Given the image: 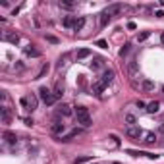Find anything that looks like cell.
Returning <instances> with one entry per match:
<instances>
[{
	"instance_id": "cell-28",
	"label": "cell",
	"mask_w": 164,
	"mask_h": 164,
	"mask_svg": "<svg viewBox=\"0 0 164 164\" xmlns=\"http://www.w3.org/2000/svg\"><path fill=\"white\" fill-rule=\"evenodd\" d=\"M46 41H48V42H52V45H58V42H60L58 39L54 37V35H46Z\"/></svg>"
},
{
	"instance_id": "cell-14",
	"label": "cell",
	"mask_w": 164,
	"mask_h": 164,
	"mask_svg": "<svg viewBox=\"0 0 164 164\" xmlns=\"http://www.w3.org/2000/svg\"><path fill=\"white\" fill-rule=\"evenodd\" d=\"M64 130H66V126H64L62 122H54V124H52V133L60 135V133H64Z\"/></svg>"
},
{
	"instance_id": "cell-17",
	"label": "cell",
	"mask_w": 164,
	"mask_h": 164,
	"mask_svg": "<svg viewBox=\"0 0 164 164\" xmlns=\"http://www.w3.org/2000/svg\"><path fill=\"white\" fill-rule=\"evenodd\" d=\"M124 122H126L127 127H131V126H135V122H137V120H135L133 114H126V116H124Z\"/></svg>"
},
{
	"instance_id": "cell-27",
	"label": "cell",
	"mask_w": 164,
	"mask_h": 164,
	"mask_svg": "<svg viewBox=\"0 0 164 164\" xmlns=\"http://www.w3.org/2000/svg\"><path fill=\"white\" fill-rule=\"evenodd\" d=\"M91 68H102V58H95V62H91Z\"/></svg>"
},
{
	"instance_id": "cell-2",
	"label": "cell",
	"mask_w": 164,
	"mask_h": 164,
	"mask_svg": "<svg viewBox=\"0 0 164 164\" xmlns=\"http://www.w3.org/2000/svg\"><path fill=\"white\" fill-rule=\"evenodd\" d=\"M19 104H21V108H25L27 112H33L37 108V97L35 95H23L19 98Z\"/></svg>"
},
{
	"instance_id": "cell-10",
	"label": "cell",
	"mask_w": 164,
	"mask_h": 164,
	"mask_svg": "<svg viewBox=\"0 0 164 164\" xmlns=\"http://www.w3.org/2000/svg\"><path fill=\"white\" fill-rule=\"evenodd\" d=\"M56 112H58L60 116H70V114H72V106H70V104H60Z\"/></svg>"
},
{
	"instance_id": "cell-13",
	"label": "cell",
	"mask_w": 164,
	"mask_h": 164,
	"mask_svg": "<svg viewBox=\"0 0 164 164\" xmlns=\"http://www.w3.org/2000/svg\"><path fill=\"white\" fill-rule=\"evenodd\" d=\"M75 21H77L75 16H66V19H64V27H70V29H74V27H75Z\"/></svg>"
},
{
	"instance_id": "cell-4",
	"label": "cell",
	"mask_w": 164,
	"mask_h": 164,
	"mask_svg": "<svg viewBox=\"0 0 164 164\" xmlns=\"http://www.w3.org/2000/svg\"><path fill=\"white\" fill-rule=\"evenodd\" d=\"M126 133H127V137H131V139H135V141H139L141 137H143V130H141V127H137V126L127 127Z\"/></svg>"
},
{
	"instance_id": "cell-16",
	"label": "cell",
	"mask_w": 164,
	"mask_h": 164,
	"mask_svg": "<svg viewBox=\"0 0 164 164\" xmlns=\"http://www.w3.org/2000/svg\"><path fill=\"white\" fill-rule=\"evenodd\" d=\"M87 56H91V48H79L77 50V60H83Z\"/></svg>"
},
{
	"instance_id": "cell-8",
	"label": "cell",
	"mask_w": 164,
	"mask_h": 164,
	"mask_svg": "<svg viewBox=\"0 0 164 164\" xmlns=\"http://www.w3.org/2000/svg\"><path fill=\"white\" fill-rule=\"evenodd\" d=\"M104 89H106V83H104L102 79H98V81L93 83V93H95V95H101Z\"/></svg>"
},
{
	"instance_id": "cell-34",
	"label": "cell",
	"mask_w": 164,
	"mask_h": 164,
	"mask_svg": "<svg viewBox=\"0 0 164 164\" xmlns=\"http://www.w3.org/2000/svg\"><path fill=\"white\" fill-rule=\"evenodd\" d=\"M23 122H25L27 126H33V124H35V122H33V120H31V118H25V120H23Z\"/></svg>"
},
{
	"instance_id": "cell-24",
	"label": "cell",
	"mask_w": 164,
	"mask_h": 164,
	"mask_svg": "<svg viewBox=\"0 0 164 164\" xmlns=\"http://www.w3.org/2000/svg\"><path fill=\"white\" fill-rule=\"evenodd\" d=\"M108 23H110V16H106V14L102 12V14H101V27L108 25Z\"/></svg>"
},
{
	"instance_id": "cell-30",
	"label": "cell",
	"mask_w": 164,
	"mask_h": 164,
	"mask_svg": "<svg viewBox=\"0 0 164 164\" xmlns=\"http://www.w3.org/2000/svg\"><path fill=\"white\" fill-rule=\"evenodd\" d=\"M127 70H130V74L133 75L135 72H137V64H135V62H130V68H127Z\"/></svg>"
},
{
	"instance_id": "cell-15",
	"label": "cell",
	"mask_w": 164,
	"mask_h": 164,
	"mask_svg": "<svg viewBox=\"0 0 164 164\" xmlns=\"http://www.w3.org/2000/svg\"><path fill=\"white\" fill-rule=\"evenodd\" d=\"M101 79H102V81H104L106 85H108V83H110V81L114 79V72H112V70H106V72L102 74V77H101Z\"/></svg>"
},
{
	"instance_id": "cell-6",
	"label": "cell",
	"mask_w": 164,
	"mask_h": 164,
	"mask_svg": "<svg viewBox=\"0 0 164 164\" xmlns=\"http://www.w3.org/2000/svg\"><path fill=\"white\" fill-rule=\"evenodd\" d=\"M122 10H124V6H122V4H110L108 8L104 10V14H106V16H110V18H112V16H118V14L122 12Z\"/></svg>"
},
{
	"instance_id": "cell-33",
	"label": "cell",
	"mask_w": 164,
	"mask_h": 164,
	"mask_svg": "<svg viewBox=\"0 0 164 164\" xmlns=\"http://www.w3.org/2000/svg\"><path fill=\"white\" fill-rule=\"evenodd\" d=\"M135 27H137V25H135V23H133V21H130V23H127V29H131V31H133V29H135Z\"/></svg>"
},
{
	"instance_id": "cell-7",
	"label": "cell",
	"mask_w": 164,
	"mask_h": 164,
	"mask_svg": "<svg viewBox=\"0 0 164 164\" xmlns=\"http://www.w3.org/2000/svg\"><path fill=\"white\" fill-rule=\"evenodd\" d=\"M0 118H2V124H10L12 122V110L8 106H2V110H0Z\"/></svg>"
},
{
	"instance_id": "cell-36",
	"label": "cell",
	"mask_w": 164,
	"mask_h": 164,
	"mask_svg": "<svg viewBox=\"0 0 164 164\" xmlns=\"http://www.w3.org/2000/svg\"><path fill=\"white\" fill-rule=\"evenodd\" d=\"M160 41H162V42H164V33H162V35H160Z\"/></svg>"
},
{
	"instance_id": "cell-22",
	"label": "cell",
	"mask_w": 164,
	"mask_h": 164,
	"mask_svg": "<svg viewBox=\"0 0 164 164\" xmlns=\"http://www.w3.org/2000/svg\"><path fill=\"white\" fill-rule=\"evenodd\" d=\"M75 135H79V130H74V131H70L68 135H64V137H62V141H72V139L75 137Z\"/></svg>"
},
{
	"instance_id": "cell-29",
	"label": "cell",
	"mask_w": 164,
	"mask_h": 164,
	"mask_svg": "<svg viewBox=\"0 0 164 164\" xmlns=\"http://www.w3.org/2000/svg\"><path fill=\"white\" fill-rule=\"evenodd\" d=\"M97 46L98 48H108V42H106L104 39H101V41H97Z\"/></svg>"
},
{
	"instance_id": "cell-9",
	"label": "cell",
	"mask_w": 164,
	"mask_h": 164,
	"mask_svg": "<svg viewBox=\"0 0 164 164\" xmlns=\"http://www.w3.org/2000/svg\"><path fill=\"white\" fill-rule=\"evenodd\" d=\"M143 141L145 145H154V141H156V135L153 133V131H147V133H143Z\"/></svg>"
},
{
	"instance_id": "cell-19",
	"label": "cell",
	"mask_w": 164,
	"mask_h": 164,
	"mask_svg": "<svg viewBox=\"0 0 164 164\" xmlns=\"http://www.w3.org/2000/svg\"><path fill=\"white\" fill-rule=\"evenodd\" d=\"M85 21H87V19H85L83 16H79V18H77V21H75V27H74V29H75V31H81L83 27H85Z\"/></svg>"
},
{
	"instance_id": "cell-26",
	"label": "cell",
	"mask_w": 164,
	"mask_h": 164,
	"mask_svg": "<svg viewBox=\"0 0 164 164\" xmlns=\"http://www.w3.org/2000/svg\"><path fill=\"white\" fill-rule=\"evenodd\" d=\"M131 50V45H130V42H127V45H124L122 48H120V56H126L127 52H130Z\"/></svg>"
},
{
	"instance_id": "cell-12",
	"label": "cell",
	"mask_w": 164,
	"mask_h": 164,
	"mask_svg": "<svg viewBox=\"0 0 164 164\" xmlns=\"http://www.w3.org/2000/svg\"><path fill=\"white\" fill-rule=\"evenodd\" d=\"M4 139H6V143H8V145H16V141H18V137H16V133H14V131H6L4 133Z\"/></svg>"
},
{
	"instance_id": "cell-37",
	"label": "cell",
	"mask_w": 164,
	"mask_h": 164,
	"mask_svg": "<svg viewBox=\"0 0 164 164\" xmlns=\"http://www.w3.org/2000/svg\"><path fill=\"white\" fill-rule=\"evenodd\" d=\"M162 95H164V89H162Z\"/></svg>"
},
{
	"instance_id": "cell-11",
	"label": "cell",
	"mask_w": 164,
	"mask_h": 164,
	"mask_svg": "<svg viewBox=\"0 0 164 164\" xmlns=\"http://www.w3.org/2000/svg\"><path fill=\"white\" fill-rule=\"evenodd\" d=\"M158 108H160V102H158V101H153V102H149V104H147V108H145V110H147L149 114H154V112H158Z\"/></svg>"
},
{
	"instance_id": "cell-32",
	"label": "cell",
	"mask_w": 164,
	"mask_h": 164,
	"mask_svg": "<svg viewBox=\"0 0 164 164\" xmlns=\"http://www.w3.org/2000/svg\"><path fill=\"white\" fill-rule=\"evenodd\" d=\"M154 16H156V18H164V12H162V10H156Z\"/></svg>"
},
{
	"instance_id": "cell-18",
	"label": "cell",
	"mask_w": 164,
	"mask_h": 164,
	"mask_svg": "<svg viewBox=\"0 0 164 164\" xmlns=\"http://www.w3.org/2000/svg\"><path fill=\"white\" fill-rule=\"evenodd\" d=\"M141 89H143L145 93H149V91H153V89H154V83H153V81H149V79H145L143 83H141Z\"/></svg>"
},
{
	"instance_id": "cell-31",
	"label": "cell",
	"mask_w": 164,
	"mask_h": 164,
	"mask_svg": "<svg viewBox=\"0 0 164 164\" xmlns=\"http://www.w3.org/2000/svg\"><path fill=\"white\" fill-rule=\"evenodd\" d=\"M93 158V156H81V158H77L74 164H83V162H87V160H91Z\"/></svg>"
},
{
	"instance_id": "cell-21",
	"label": "cell",
	"mask_w": 164,
	"mask_h": 164,
	"mask_svg": "<svg viewBox=\"0 0 164 164\" xmlns=\"http://www.w3.org/2000/svg\"><path fill=\"white\" fill-rule=\"evenodd\" d=\"M25 54L31 56V58H39V56H41V50H37V48H25Z\"/></svg>"
},
{
	"instance_id": "cell-5",
	"label": "cell",
	"mask_w": 164,
	"mask_h": 164,
	"mask_svg": "<svg viewBox=\"0 0 164 164\" xmlns=\"http://www.w3.org/2000/svg\"><path fill=\"white\" fill-rule=\"evenodd\" d=\"M2 41L12 42V45H16V42L19 41V35H18L16 31H4V33H2Z\"/></svg>"
},
{
	"instance_id": "cell-20",
	"label": "cell",
	"mask_w": 164,
	"mask_h": 164,
	"mask_svg": "<svg viewBox=\"0 0 164 164\" xmlns=\"http://www.w3.org/2000/svg\"><path fill=\"white\" fill-rule=\"evenodd\" d=\"M54 95H56V98H60L62 95H64V83H56V87H54Z\"/></svg>"
},
{
	"instance_id": "cell-1",
	"label": "cell",
	"mask_w": 164,
	"mask_h": 164,
	"mask_svg": "<svg viewBox=\"0 0 164 164\" xmlns=\"http://www.w3.org/2000/svg\"><path fill=\"white\" fill-rule=\"evenodd\" d=\"M75 118H77V124H81L83 127H89L93 124L91 114H89V110L85 108V106H77L75 108Z\"/></svg>"
},
{
	"instance_id": "cell-25",
	"label": "cell",
	"mask_w": 164,
	"mask_h": 164,
	"mask_svg": "<svg viewBox=\"0 0 164 164\" xmlns=\"http://www.w3.org/2000/svg\"><path fill=\"white\" fill-rule=\"evenodd\" d=\"M48 68H50V66H48V64H45V66L41 68V72L37 74V79H41V77H45V75H46V72H48Z\"/></svg>"
},
{
	"instance_id": "cell-3",
	"label": "cell",
	"mask_w": 164,
	"mask_h": 164,
	"mask_svg": "<svg viewBox=\"0 0 164 164\" xmlns=\"http://www.w3.org/2000/svg\"><path fill=\"white\" fill-rule=\"evenodd\" d=\"M39 95H41V101L45 102L46 106H50L56 102V95H54V91H50L48 87H41L39 89Z\"/></svg>"
},
{
	"instance_id": "cell-23",
	"label": "cell",
	"mask_w": 164,
	"mask_h": 164,
	"mask_svg": "<svg viewBox=\"0 0 164 164\" xmlns=\"http://www.w3.org/2000/svg\"><path fill=\"white\" fill-rule=\"evenodd\" d=\"M149 37H151V31H143V33H139V35H137V41H139V42H143V41H147Z\"/></svg>"
},
{
	"instance_id": "cell-35",
	"label": "cell",
	"mask_w": 164,
	"mask_h": 164,
	"mask_svg": "<svg viewBox=\"0 0 164 164\" xmlns=\"http://www.w3.org/2000/svg\"><path fill=\"white\" fill-rule=\"evenodd\" d=\"M137 106H139V108H145V106H147V104H145L143 101H137Z\"/></svg>"
}]
</instances>
